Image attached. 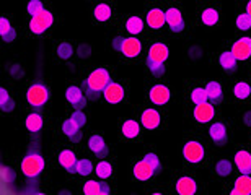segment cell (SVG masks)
Returning <instances> with one entry per match:
<instances>
[{
	"label": "cell",
	"instance_id": "484cf974",
	"mask_svg": "<svg viewBox=\"0 0 251 195\" xmlns=\"http://www.w3.org/2000/svg\"><path fill=\"white\" fill-rule=\"evenodd\" d=\"M93 15H95V18H97L100 23H104V22H108V20L111 18L113 10H111V7H109L108 3H100V5H97V8H95Z\"/></svg>",
	"mask_w": 251,
	"mask_h": 195
},
{
	"label": "cell",
	"instance_id": "b9f144b4",
	"mask_svg": "<svg viewBox=\"0 0 251 195\" xmlns=\"http://www.w3.org/2000/svg\"><path fill=\"white\" fill-rule=\"evenodd\" d=\"M145 161H149L150 164L153 166V169L157 173H160V169H162V163H160V159H158V156L155 153H149V154H145Z\"/></svg>",
	"mask_w": 251,
	"mask_h": 195
},
{
	"label": "cell",
	"instance_id": "3957f363",
	"mask_svg": "<svg viewBox=\"0 0 251 195\" xmlns=\"http://www.w3.org/2000/svg\"><path fill=\"white\" fill-rule=\"evenodd\" d=\"M51 99V91L46 85L43 83H34L28 88L26 91V101L29 106L33 108H43L46 106L48 101Z\"/></svg>",
	"mask_w": 251,
	"mask_h": 195
},
{
	"label": "cell",
	"instance_id": "f6af8a7d",
	"mask_svg": "<svg viewBox=\"0 0 251 195\" xmlns=\"http://www.w3.org/2000/svg\"><path fill=\"white\" fill-rule=\"evenodd\" d=\"M78 51H80V52H78L80 56H82V57H87L88 54H90V52H88V51H90V47H88V46H87V47H85V46H82V47L78 49Z\"/></svg>",
	"mask_w": 251,
	"mask_h": 195
},
{
	"label": "cell",
	"instance_id": "8992f818",
	"mask_svg": "<svg viewBox=\"0 0 251 195\" xmlns=\"http://www.w3.org/2000/svg\"><path fill=\"white\" fill-rule=\"evenodd\" d=\"M183 156L186 161L198 164L204 159L205 156V150L202 147V143L196 142V140H191V142H186L183 147Z\"/></svg>",
	"mask_w": 251,
	"mask_h": 195
},
{
	"label": "cell",
	"instance_id": "ac0fdd59",
	"mask_svg": "<svg viewBox=\"0 0 251 195\" xmlns=\"http://www.w3.org/2000/svg\"><path fill=\"white\" fill-rule=\"evenodd\" d=\"M209 135H210V138H212V142L215 145H224L225 142H227V137H228L227 127H225L222 122H215L210 126Z\"/></svg>",
	"mask_w": 251,
	"mask_h": 195
},
{
	"label": "cell",
	"instance_id": "5b68a950",
	"mask_svg": "<svg viewBox=\"0 0 251 195\" xmlns=\"http://www.w3.org/2000/svg\"><path fill=\"white\" fill-rule=\"evenodd\" d=\"M54 23V17L49 10H43L41 13L36 15V17H31V22H29V29L34 34H41L46 29H49Z\"/></svg>",
	"mask_w": 251,
	"mask_h": 195
},
{
	"label": "cell",
	"instance_id": "8fae6325",
	"mask_svg": "<svg viewBox=\"0 0 251 195\" xmlns=\"http://www.w3.org/2000/svg\"><path fill=\"white\" fill-rule=\"evenodd\" d=\"M65 98L74 106V109H83L87 106V98L83 96L82 88L78 87H69L67 91H65Z\"/></svg>",
	"mask_w": 251,
	"mask_h": 195
},
{
	"label": "cell",
	"instance_id": "52a82bcc",
	"mask_svg": "<svg viewBox=\"0 0 251 195\" xmlns=\"http://www.w3.org/2000/svg\"><path fill=\"white\" fill-rule=\"evenodd\" d=\"M170 98H172V93H170L168 87H165L162 83L153 85L149 91V99L152 101V104H157V106H165L170 101Z\"/></svg>",
	"mask_w": 251,
	"mask_h": 195
},
{
	"label": "cell",
	"instance_id": "d590c367",
	"mask_svg": "<svg viewBox=\"0 0 251 195\" xmlns=\"http://www.w3.org/2000/svg\"><path fill=\"white\" fill-rule=\"evenodd\" d=\"M207 91H205V88H194L193 91H191V101L194 104H202V103H207Z\"/></svg>",
	"mask_w": 251,
	"mask_h": 195
},
{
	"label": "cell",
	"instance_id": "7402d4cb",
	"mask_svg": "<svg viewBox=\"0 0 251 195\" xmlns=\"http://www.w3.org/2000/svg\"><path fill=\"white\" fill-rule=\"evenodd\" d=\"M235 164L242 174H251V154L248 152L242 150L235 154Z\"/></svg>",
	"mask_w": 251,
	"mask_h": 195
},
{
	"label": "cell",
	"instance_id": "cb8c5ba5",
	"mask_svg": "<svg viewBox=\"0 0 251 195\" xmlns=\"http://www.w3.org/2000/svg\"><path fill=\"white\" fill-rule=\"evenodd\" d=\"M25 126H26V129L31 133L41 132V129H43V117H41V114H38V112L29 114V116L26 117V121H25Z\"/></svg>",
	"mask_w": 251,
	"mask_h": 195
},
{
	"label": "cell",
	"instance_id": "d6a6232c",
	"mask_svg": "<svg viewBox=\"0 0 251 195\" xmlns=\"http://www.w3.org/2000/svg\"><path fill=\"white\" fill-rule=\"evenodd\" d=\"M233 94L238 99H247L251 94V85H248L247 82H238L233 87Z\"/></svg>",
	"mask_w": 251,
	"mask_h": 195
},
{
	"label": "cell",
	"instance_id": "5bb4252c",
	"mask_svg": "<svg viewBox=\"0 0 251 195\" xmlns=\"http://www.w3.org/2000/svg\"><path fill=\"white\" fill-rule=\"evenodd\" d=\"M155 174H157V171H155L152 164L149 161H145V159L139 161L134 166V177L137 179V181H149V179L155 176Z\"/></svg>",
	"mask_w": 251,
	"mask_h": 195
},
{
	"label": "cell",
	"instance_id": "f546056e",
	"mask_svg": "<svg viewBox=\"0 0 251 195\" xmlns=\"http://www.w3.org/2000/svg\"><path fill=\"white\" fill-rule=\"evenodd\" d=\"M214 173L220 177H227L232 174V163L228 159H220L217 161V164L214 166Z\"/></svg>",
	"mask_w": 251,
	"mask_h": 195
},
{
	"label": "cell",
	"instance_id": "e0dca14e",
	"mask_svg": "<svg viewBox=\"0 0 251 195\" xmlns=\"http://www.w3.org/2000/svg\"><path fill=\"white\" fill-rule=\"evenodd\" d=\"M140 51H142V46H140L139 39H135V38H124L123 39V46H121L123 56L135 57V56H139Z\"/></svg>",
	"mask_w": 251,
	"mask_h": 195
},
{
	"label": "cell",
	"instance_id": "7dc6e473",
	"mask_svg": "<svg viewBox=\"0 0 251 195\" xmlns=\"http://www.w3.org/2000/svg\"><path fill=\"white\" fill-rule=\"evenodd\" d=\"M230 194H232V195H237V194H242V192H240V191H238V189H237V187H235V189H233V191H232V192H230Z\"/></svg>",
	"mask_w": 251,
	"mask_h": 195
},
{
	"label": "cell",
	"instance_id": "2e32d148",
	"mask_svg": "<svg viewBox=\"0 0 251 195\" xmlns=\"http://www.w3.org/2000/svg\"><path fill=\"white\" fill-rule=\"evenodd\" d=\"M176 191L181 195H194L198 192V182L191 176H183L176 181Z\"/></svg>",
	"mask_w": 251,
	"mask_h": 195
},
{
	"label": "cell",
	"instance_id": "ffe728a7",
	"mask_svg": "<svg viewBox=\"0 0 251 195\" xmlns=\"http://www.w3.org/2000/svg\"><path fill=\"white\" fill-rule=\"evenodd\" d=\"M88 148L92 150V153H95L97 156H106L108 154V147L104 143L103 137L100 135H92L88 140Z\"/></svg>",
	"mask_w": 251,
	"mask_h": 195
},
{
	"label": "cell",
	"instance_id": "f1b7e54d",
	"mask_svg": "<svg viewBox=\"0 0 251 195\" xmlns=\"http://www.w3.org/2000/svg\"><path fill=\"white\" fill-rule=\"evenodd\" d=\"M219 62H220V65H222L225 70H230V72H232V70H235V67H237V57L233 56L232 51L220 54Z\"/></svg>",
	"mask_w": 251,
	"mask_h": 195
},
{
	"label": "cell",
	"instance_id": "bcb514c9",
	"mask_svg": "<svg viewBox=\"0 0 251 195\" xmlns=\"http://www.w3.org/2000/svg\"><path fill=\"white\" fill-rule=\"evenodd\" d=\"M245 124H248V126H251V111L245 114Z\"/></svg>",
	"mask_w": 251,
	"mask_h": 195
},
{
	"label": "cell",
	"instance_id": "1f68e13d",
	"mask_svg": "<svg viewBox=\"0 0 251 195\" xmlns=\"http://www.w3.org/2000/svg\"><path fill=\"white\" fill-rule=\"evenodd\" d=\"M235 187L242 194H251V176L250 174H242L237 181H235Z\"/></svg>",
	"mask_w": 251,
	"mask_h": 195
},
{
	"label": "cell",
	"instance_id": "603a6c76",
	"mask_svg": "<svg viewBox=\"0 0 251 195\" xmlns=\"http://www.w3.org/2000/svg\"><path fill=\"white\" fill-rule=\"evenodd\" d=\"M80 129L82 127H78L72 119H67V121H64V124H62V132L67 135L72 142H78L80 137H82V130Z\"/></svg>",
	"mask_w": 251,
	"mask_h": 195
},
{
	"label": "cell",
	"instance_id": "836d02e7",
	"mask_svg": "<svg viewBox=\"0 0 251 195\" xmlns=\"http://www.w3.org/2000/svg\"><path fill=\"white\" fill-rule=\"evenodd\" d=\"M95 171H97L100 179H108L113 174V166L108 161H100L97 164V168H95Z\"/></svg>",
	"mask_w": 251,
	"mask_h": 195
},
{
	"label": "cell",
	"instance_id": "9a60e30c",
	"mask_svg": "<svg viewBox=\"0 0 251 195\" xmlns=\"http://www.w3.org/2000/svg\"><path fill=\"white\" fill-rule=\"evenodd\" d=\"M145 22H147V26L152 29H160L167 23V18H165V12L160 8H152L147 12V17H145Z\"/></svg>",
	"mask_w": 251,
	"mask_h": 195
},
{
	"label": "cell",
	"instance_id": "ab89813d",
	"mask_svg": "<svg viewBox=\"0 0 251 195\" xmlns=\"http://www.w3.org/2000/svg\"><path fill=\"white\" fill-rule=\"evenodd\" d=\"M72 54H74V47L70 46L69 43H62V44H59V47H57V56L62 59V61H67V59L72 57Z\"/></svg>",
	"mask_w": 251,
	"mask_h": 195
},
{
	"label": "cell",
	"instance_id": "d4e9b609",
	"mask_svg": "<svg viewBox=\"0 0 251 195\" xmlns=\"http://www.w3.org/2000/svg\"><path fill=\"white\" fill-rule=\"evenodd\" d=\"M201 20L205 26H214L220 22V13L215 8H204L202 13H201Z\"/></svg>",
	"mask_w": 251,
	"mask_h": 195
},
{
	"label": "cell",
	"instance_id": "8d00e7d4",
	"mask_svg": "<svg viewBox=\"0 0 251 195\" xmlns=\"http://www.w3.org/2000/svg\"><path fill=\"white\" fill-rule=\"evenodd\" d=\"M26 10H28L29 17H36V15H39L44 10L43 2L41 0H29L28 5H26Z\"/></svg>",
	"mask_w": 251,
	"mask_h": 195
},
{
	"label": "cell",
	"instance_id": "c3c4849f",
	"mask_svg": "<svg viewBox=\"0 0 251 195\" xmlns=\"http://www.w3.org/2000/svg\"><path fill=\"white\" fill-rule=\"evenodd\" d=\"M247 12L251 15V0H250V2H248V5H247Z\"/></svg>",
	"mask_w": 251,
	"mask_h": 195
},
{
	"label": "cell",
	"instance_id": "83f0119b",
	"mask_svg": "<svg viewBox=\"0 0 251 195\" xmlns=\"http://www.w3.org/2000/svg\"><path fill=\"white\" fill-rule=\"evenodd\" d=\"M205 91H207V96L210 101H220L222 99V87L217 82H209L205 85Z\"/></svg>",
	"mask_w": 251,
	"mask_h": 195
},
{
	"label": "cell",
	"instance_id": "f35d334b",
	"mask_svg": "<svg viewBox=\"0 0 251 195\" xmlns=\"http://www.w3.org/2000/svg\"><path fill=\"white\" fill-rule=\"evenodd\" d=\"M0 104H2V109L5 112L12 111L13 109V101H12V98H10V94L7 93V89L5 88L0 89Z\"/></svg>",
	"mask_w": 251,
	"mask_h": 195
},
{
	"label": "cell",
	"instance_id": "7bdbcfd3",
	"mask_svg": "<svg viewBox=\"0 0 251 195\" xmlns=\"http://www.w3.org/2000/svg\"><path fill=\"white\" fill-rule=\"evenodd\" d=\"M13 31V28H12V24H10V22L7 18H2L0 20V34H2V38H5L7 34H10Z\"/></svg>",
	"mask_w": 251,
	"mask_h": 195
},
{
	"label": "cell",
	"instance_id": "d6986e66",
	"mask_svg": "<svg viewBox=\"0 0 251 195\" xmlns=\"http://www.w3.org/2000/svg\"><path fill=\"white\" fill-rule=\"evenodd\" d=\"M59 164L64 168V169H67L69 173H74L75 171V166H77V156H75V153L72 152V150H62L61 153H59Z\"/></svg>",
	"mask_w": 251,
	"mask_h": 195
},
{
	"label": "cell",
	"instance_id": "74e56055",
	"mask_svg": "<svg viewBox=\"0 0 251 195\" xmlns=\"http://www.w3.org/2000/svg\"><path fill=\"white\" fill-rule=\"evenodd\" d=\"M237 28L242 29V31H247L251 28V15L247 13H240L237 17Z\"/></svg>",
	"mask_w": 251,
	"mask_h": 195
},
{
	"label": "cell",
	"instance_id": "ba28073f",
	"mask_svg": "<svg viewBox=\"0 0 251 195\" xmlns=\"http://www.w3.org/2000/svg\"><path fill=\"white\" fill-rule=\"evenodd\" d=\"M165 18H167V24L172 28V31H175V33L183 31L184 18H183V15L178 8H175V7L168 8L167 12H165Z\"/></svg>",
	"mask_w": 251,
	"mask_h": 195
},
{
	"label": "cell",
	"instance_id": "277c9868",
	"mask_svg": "<svg viewBox=\"0 0 251 195\" xmlns=\"http://www.w3.org/2000/svg\"><path fill=\"white\" fill-rule=\"evenodd\" d=\"M44 169V158L39 153H28L22 161V173L28 179H36Z\"/></svg>",
	"mask_w": 251,
	"mask_h": 195
},
{
	"label": "cell",
	"instance_id": "e575fe53",
	"mask_svg": "<svg viewBox=\"0 0 251 195\" xmlns=\"http://www.w3.org/2000/svg\"><path fill=\"white\" fill-rule=\"evenodd\" d=\"M93 171V164L90 159H78L77 166H75V173H78L80 176H88Z\"/></svg>",
	"mask_w": 251,
	"mask_h": 195
},
{
	"label": "cell",
	"instance_id": "30bf717a",
	"mask_svg": "<svg viewBox=\"0 0 251 195\" xmlns=\"http://www.w3.org/2000/svg\"><path fill=\"white\" fill-rule=\"evenodd\" d=\"M140 122L142 126L147 129V130H155L160 127V122H162V116H160L158 111L155 109H144L142 111V116H140Z\"/></svg>",
	"mask_w": 251,
	"mask_h": 195
},
{
	"label": "cell",
	"instance_id": "6da1fadb",
	"mask_svg": "<svg viewBox=\"0 0 251 195\" xmlns=\"http://www.w3.org/2000/svg\"><path fill=\"white\" fill-rule=\"evenodd\" d=\"M111 83V75L106 68H95L88 78L83 82V88L87 89L88 98H97L100 93L106 89L108 85Z\"/></svg>",
	"mask_w": 251,
	"mask_h": 195
},
{
	"label": "cell",
	"instance_id": "4fadbf2b",
	"mask_svg": "<svg viewBox=\"0 0 251 195\" xmlns=\"http://www.w3.org/2000/svg\"><path fill=\"white\" fill-rule=\"evenodd\" d=\"M194 119L201 124H205V122H210L215 116V109L212 104L209 103H202V104H198L193 112Z\"/></svg>",
	"mask_w": 251,
	"mask_h": 195
},
{
	"label": "cell",
	"instance_id": "7c38bea8",
	"mask_svg": "<svg viewBox=\"0 0 251 195\" xmlns=\"http://www.w3.org/2000/svg\"><path fill=\"white\" fill-rule=\"evenodd\" d=\"M233 56L237 57V61H247L251 56V38H242L232 46Z\"/></svg>",
	"mask_w": 251,
	"mask_h": 195
},
{
	"label": "cell",
	"instance_id": "ee69618b",
	"mask_svg": "<svg viewBox=\"0 0 251 195\" xmlns=\"http://www.w3.org/2000/svg\"><path fill=\"white\" fill-rule=\"evenodd\" d=\"M123 39H124V38H116V39H113V49H114V51L121 52V46H123Z\"/></svg>",
	"mask_w": 251,
	"mask_h": 195
},
{
	"label": "cell",
	"instance_id": "44dd1931",
	"mask_svg": "<svg viewBox=\"0 0 251 195\" xmlns=\"http://www.w3.org/2000/svg\"><path fill=\"white\" fill-rule=\"evenodd\" d=\"M83 192L87 195H108L109 187L106 182H97V181H88L83 184Z\"/></svg>",
	"mask_w": 251,
	"mask_h": 195
},
{
	"label": "cell",
	"instance_id": "7a4b0ae2",
	"mask_svg": "<svg viewBox=\"0 0 251 195\" xmlns=\"http://www.w3.org/2000/svg\"><path fill=\"white\" fill-rule=\"evenodd\" d=\"M168 46L163 43H155L152 44V47L149 49V56H147V65L150 68V72L157 77H162L165 73V62L168 59Z\"/></svg>",
	"mask_w": 251,
	"mask_h": 195
},
{
	"label": "cell",
	"instance_id": "4dcf8cb0",
	"mask_svg": "<svg viewBox=\"0 0 251 195\" xmlns=\"http://www.w3.org/2000/svg\"><path fill=\"white\" fill-rule=\"evenodd\" d=\"M126 29L130 33V34H139L142 33L144 29V22L140 20L139 17H130L127 22H126Z\"/></svg>",
	"mask_w": 251,
	"mask_h": 195
},
{
	"label": "cell",
	"instance_id": "9c48e42d",
	"mask_svg": "<svg viewBox=\"0 0 251 195\" xmlns=\"http://www.w3.org/2000/svg\"><path fill=\"white\" fill-rule=\"evenodd\" d=\"M124 94H126L124 88L119 83H116V82H111L106 87V89L103 91V96H104V99H106L109 104L121 103L123 99H124Z\"/></svg>",
	"mask_w": 251,
	"mask_h": 195
},
{
	"label": "cell",
	"instance_id": "4316f807",
	"mask_svg": "<svg viewBox=\"0 0 251 195\" xmlns=\"http://www.w3.org/2000/svg\"><path fill=\"white\" fill-rule=\"evenodd\" d=\"M121 132L126 138H135V137H139V133H140V129H139V124L135 122V121H126L123 124V127H121Z\"/></svg>",
	"mask_w": 251,
	"mask_h": 195
},
{
	"label": "cell",
	"instance_id": "681fc988",
	"mask_svg": "<svg viewBox=\"0 0 251 195\" xmlns=\"http://www.w3.org/2000/svg\"><path fill=\"white\" fill-rule=\"evenodd\" d=\"M250 129H251V126H250Z\"/></svg>",
	"mask_w": 251,
	"mask_h": 195
},
{
	"label": "cell",
	"instance_id": "60d3db41",
	"mask_svg": "<svg viewBox=\"0 0 251 195\" xmlns=\"http://www.w3.org/2000/svg\"><path fill=\"white\" fill-rule=\"evenodd\" d=\"M70 119H72L78 127H83L85 124H87V116H85V112H82V109H75Z\"/></svg>",
	"mask_w": 251,
	"mask_h": 195
}]
</instances>
